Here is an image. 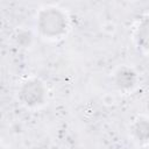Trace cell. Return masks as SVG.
Returning <instances> with one entry per match:
<instances>
[{
	"label": "cell",
	"instance_id": "6da1fadb",
	"mask_svg": "<svg viewBox=\"0 0 149 149\" xmlns=\"http://www.w3.org/2000/svg\"><path fill=\"white\" fill-rule=\"evenodd\" d=\"M38 88H40L38 83H29L28 85H26L23 92H26V93L29 92V94H24L26 100L27 101H38V97L42 95V91Z\"/></svg>",
	"mask_w": 149,
	"mask_h": 149
},
{
	"label": "cell",
	"instance_id": "7a4b0ae2",
	"mask_svg": "<svg viewBox=\"0 0 149 149\" xmlns=\"http://www.w3.org/2000/svg\"><path fill=\"white\" fill-rule=\"evenodd\" d=\"M141 40L144 42V44L147 45V48H149V26L144 27L143 30H142V34H141Z\"/></svg>",
	"mask_w": 149,
	"mask_h": 149
}]
</instances>
